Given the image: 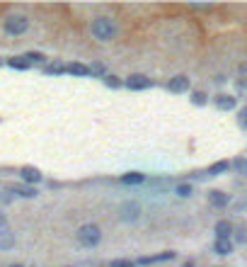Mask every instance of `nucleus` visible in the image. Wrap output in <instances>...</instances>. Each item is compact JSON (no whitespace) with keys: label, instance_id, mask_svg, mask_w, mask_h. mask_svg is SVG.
Wrapping results in <instances>:
<instances>
[{"label":"nucleus","instance_id":"obj_1","mask_svg":"<svg viewBox=\"0 0 247 267\" xmlns=\"http://www.w3.org/2000/svg\"><path fill=\"white\" fill-rule=\"evenodd\" d=\"M90 32L95 39H100V42H112L114 37H116V22L114 20H109V17H97L95 22H92Z\"/></svg>","mask_w":247,"mask_h":267},{"label":"nucleus","instance_id":"obj_2","mask_svg":"<svg viewBox=\"0 0 247 267\" xmlns=\"http://www.w3.org/2000/svg\"><path fill=\"white\" fill-rule=\"evenodd\" d=\"M80 245H97L102 238V231L100 226H95V223H85V226H80L78 233H75Z\"/></svg>","mask_w":247,"mask_h":267},{"label":"nucleus","instance_id":"obj_3","mask_svg":"<svg viewBox=\"0 0 247 267\" xmlns=\"http://www.w3.org/2000/svg\"><path fill=\"white\" fill-rule=\"evenodd\" d=\"M29 29V20L24 17V15H10L8 20H5V32L12 34V37H20Z\"/></svg>","mask_w":247,"mask_h":267},{"label":"nucleus","instance_id":"obj_4","mask_svg":"<svg viewBox=\"0 0 247 267\" xmlns=\"http://www.w3.org/2000/svg\"><path fill=\"white\" fill-rule=\"evenodd\" d=\"M126 85L131 90H146V88H150V78L143 76V73H134L131 78L126 80Z\"/></svg>","mask_w":247,"mask_h":267},{"label":"nucleus","instance_id":"obj_5","mask_svg":"<svg viewBox=\"0 0 247 267\" xmlns=\"http://www.w3.org/2000/svg\"><path fill=\"white\" fill-rule=\"evenodd\" d=\"M170 92H184V90H189V78L187 76H175V78L168 83Z\"/></svg>","mask_w":247,"mask_h":267},{"label":"nucleus","instance_id":"obj_6","mask_svg":"<svg viewBox=\"0 0 247 267\" xmlns=\"http://www.w3.org/2000/svg\"><path fill=\"white\" fill-rule=\"evenodd\" d=\"M138 212H141V209H138V204L126 202V204L121 207V219H124V221H136V219H138Z\"/></svg>","mask_w":247,"mask_h":267},{"label":"nucleus","instance_id":"obj_7","mask_svg":"<svg viewBox=\"0 0 247 267\" xmlns=\"http://www.w3.org/2000/svg\"><path fill=\"white\" fill-rule=\"evenodd\" d=\"M20 175H22V180L24 182H27V185H34V182H39V180H42V173H39V170H36V168H22V170H20Z\"/></svg>","mask_w":247,"mask_h":267},{"label":"nucleus","instance_id":"obj_8","mask_svg":"<svg viewBox=\"0 0 247 267\" xmlns=\"http://www.w3.org/2000/svg\"><path fill=\"white\" fill-rule=\"evenodd\" d=\"M214 250L218 255H230V253H233V241H230V238H218L214 243Z\"/></svg>","mask_w":247,"mask_h":267},{"label":"nucleus","instance_id":"obj_9","mask_svg":"<svg viewBox=\"0 0 247 267\" xmlns=\"http://www.w3.org/2000/svg\"><path fill=\"white\" fill-rule=\"evenodd\" d=\"M12 192H15V194H20V197H27V199H32V197H36V194H39V192H36L32 185H15V187H12Z\"/></svg>","mask_w":247,"mask_h":267},{"label":"nucleus","instance_id":"obj_10","mask_svg":"<svg viewBox=\"0 0 247 267\" xmlns=\"http://www.w3.org/2000/svg\"><path fill=\"white\" fill-rule=\"evenodd\" d=\"M209 199L214 207H225L228 204V194H223L221 189H214V192H209Z\"/></svg>","mask_w":247,"mask_h":267},{"label":"nucleus","instance_id":"obj_11","mask_svg":"<svg viewBox=\"0 0 247 267\" xmlns=\"http://www.w3.org/2000/svg\"><path fill=\"white\" fill-rule=\"evenodd\" d=\"M216 107H218V110H233V107H235V97H230V95H218V97H216Z\"/></svg>","mask_w":247,"mask_h":267},{"label":"nucleus","instance_id":"obj_12","mask_svg":"<svg viewBox=\"0 0 247 267\" xmlns=\"http://www.w3.org/2000/svg\"><path fill=\"white\" fill-rule=\"evenodd\" d=\"M216 236H218V238H230V236H233V226L228 221H218L216 223Z\"/></svg>","mask_w":247,"mask_h":267},{"label":"nucleus","instance_id":"obj_13","mask_svg":"<svg viewBox=\"0 0 247 267\" xmlns=\"http://www.w3.org/2000/svg\"><path fill=\"white\" fill-rule=\"evenodd\" d=\"M8 66L17 68V71H27V68H29V61H27L24 56H15V58H10V61H8Z\"/></svg>","mask_w":247,"mask_h":267},{"label":"nucleus","instance_id":"obj_14","mask_svg":"<svg viewBox=\"0 0 247 267\" xmlns=\"http://www.w3.org/2000/svg\"><path fill=\"white\" fill-rule=\"evenodd\" d=\"M68 73H73V76H88L90 73V68L83 66V63H70V66H66Z\"/></svg>","mask_w":247,"mask_h":267},{"label":"nucleus","instance_id":"obj_15","mask_svg":"<svg viewBox=\"0 0 247 267\" xmlns=\"http://www.w3.org/2000/svg\"><path fill=\"white\" fill-rule=\"evenodd\" d=\"M12 245H15V236L8 233V231H0V248L8 250V248H12Z\"/></svg>","mask_w":247,"mask_h":267},{"label":"nucleus","instance_id":"obj_16","mask_svg":"<svg viewBox=\"0 0 247 267\" xmlns=\"http://www.w3.org/2000/svg\"><path fill=\"white\" fill-rule=\"evenodd\" d=\"M228 168H230L228 160H218V163H214V165L209 168V175H221V173H225Z\"/></svg>","mask_w":247,"mask_h":267},{"label":"nucleus","instance_id":"obj_17","mask_svg":"<svg viewBox=\"0 0 247 267\" xmlns=\"http://www.w3.org/2000/svg\"><path fill=\"white\" fill-rule=\"evenodd\" d=\"M124 185H138V182H143V175L141 173H126L121 178Z\"/></svg>","mask_w":247,"mask_h":267},{"label":"nucleus","instance_id":"obj_18","mask_svg":"<svg viewBox=\"0 0 247 267\" xmlns=\"http://www.w3.org/2000/svg\"><path fill=\"white\" fill-rule=\"evenodd\" d=\"M24 58H27L29 63H42V61H46V56L39 54V51H29V54H24Z\"/></svg>","mask_w":247,"mask_h":267},{"label":"nucleus","instance_id":"obj_19","mask_svg":"<svg viewBox=\"0 0 247 267\" xmlns=\"http://www.w3.org/2000/svg\"><path fill=\"white\" fill-rule=\"evenodd\" d=\"M180 197H189L191 194V185H177V189H175Z\"/></svg>","mask_w":247,"mask_h":267},{"label":"nucleus","instance_id":"obj_20","mask_svg":"<svg viewBox=\"0 0 247 267\" xmlns=\"http://www.w3.org/2000/svg\"><path fill=\"white\" fill-rule=\"evenodd\" d=\"M233 168H235L237 173H247V160L245 158H237L235 163H233Z\"/></svg>","mask_w":247,"mask_h":267},{"label":"nucleus","instance_id":"obj_21","mask_svg":"<svg viewBox=\"0 0 247 267\" xmlns=\"http://www.w3.org/2000/svg\"><path fill=\"white\" fill-rule=\"evenodd\" d=\"M104 83H107L109 88H119V85H121V80L116 78V76H104Z\"/></svg>","mask_w":247,"mask_h":267},{"label":"nucleus","instance_id":"obj_22","mask_svg":"<svg viewBox=\"0 0 247 267\" xmlns=\"http://www.w3.org/2000/svg\"><path fill=\"white\" fill-rule=\"evenodd\" d=\"M66 66L63 63H54V66H46V73H63Z\"/></svg>","mask_w":247,"mask_h":267},{"label":"nucleus","instance_id":"obj_23","mask_svg":"<svg viewBox=\"0 0 247 267\" xmlns=\"http://www.w3.org/2000/svg\"><path fill=\"white\" fill-rule=\"evenodd\" d=\"M235 241H237V243H245V241H247V231H245V228H237V231H235Z\"/></svg>","mask_w":247,"mask_h":267},{"label":"nucleus","instance_id":"obj_24","mask_svg":"<svg viewBox=\"0 0 247 267\" xmlns=\"http://www.w3.org/2000/svg\"><path fill=\"white\" fill-rule=\"evenodd\" d=\"M90 73L92 76H104V66H102V63H95V66H90Z\"/></svg>","mask_w":247,"mask_h":267},{"label":"nucleus","instance_id":"obj_25","mask_svg":"<svg viewBox=\"0 0 247 267\" xmlns=\"http://www.w3.org/2000/svg\"><path fill=\"white\" fill-rule=\"evenodd\" d=\"M191 100H194V105H203V102H206V95H203V92H194Z\"/></svg>","mask_w":247,"mask_h":267},{"label":"nucleus","instance_id":"obj_26","mask_svg":"<svg viewBox=\"0 0 247 267\" xmlns=\"http://www.w3.org/2000/svg\"><path fill=\"white\" fill-rule=\"evenodd\" d=\"M240 126L247 129V110H240Z\"/></svg>","mask_w":247,"mask_h":267},{"label":"nucleus","instance_id":"obj_27","mask_svg":"<svg viewBox=\"0 0 247 267\" xmlns=\"http://www.w3.org/2000/svg\"><path fill=\"white\" fill-rule=\"evenodd\" d=\"M112 267H131V262H124V260H116V262H112Z\"/></svg>","mask_w":247,"mask_h":267},{"label":"nucleus","instance_id":"obj_28","mask_svg":"<svg viewBox=\"0 0 247 267\" xmlns=\"http://www.w3.org/2000/svg\"><path fill=\"white\" fill-rule=\"evenodd\" d=\"M0 226H5V216L3 214H0Z\"/></svg>","mask_w":247,"mask_h":267},{"label":"nucleus","instance_id":"obj_29","mask_svg":"<svg viewBox=\"0 0 247 267\" xmlns=\"http://www.w3.org/2000/svg\"><path fill=\"white\" fill-rule=\"evenodd\" d=\"M184 267H194V265H191V262H187V265H184Z\"/></svg>","mask_w":247,"mask_h":267},{"label":"nucleus","instance_id":"obj_30","mask_svg":"<svg viewBox=\"0 0 247 267\" xmlns=\"http://www.w3.org/2000/svg\"><path fill=\"white\" fill-rule=\"evenodd\" d=\"M12 267H22V265H12Z\"/></svg>","mask_w":247,"mask_h":267}]
</instances>
